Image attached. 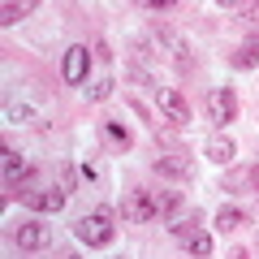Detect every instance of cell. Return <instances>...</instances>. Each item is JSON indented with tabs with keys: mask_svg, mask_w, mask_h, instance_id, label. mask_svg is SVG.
Instances as JSON below:
<instances>
[{
	"mask_svg": "<svg viewBox=\"0 0 259 259\" xmlns=\"http://www.w3.org/2000/svg\"><path fill=\"white\" fill-rule=\"evenodd\" d=\"M203 156L212 160V164H233V156H238V143H233L229 134H212V139L203 143Z\"/></svg>",
	"mask_w": 259,
	"mask_h": 259,
	"instance_id": "obj_10",
	"label": "cell"
},
{
	"mask_svg": "<svg viewBox=\"0 0 259 259\" xmlns=\"http://www.w3.org/2000/svg\"><path fill=\"white\" fill-rule=\"evenodd\" d=\"M207 117L221 130L229 125V121H238V95H233V87H212V91H207Z\"/></svg>",
	"mask_w": 259,
	"mask_h": 259,
	"instance_id": "obj_4",
	"label": "cell"
},
{
	"mask_svg": "<svg viewBox=\"0 0 259 259\" xmlns=\"http://www.w3.org/2000/svg\"><path fill=\"white\" fill-rule=\"evenodd\" d=\"M13 242H18L22 250H44L48 242H52V225L48 221H22L18 229H13Z\"/></svg>",
	"mask_w": 259,
	"mask_h": 259,
	"instance_id": "obj_7",
	"label": "cell"
},
{
	"mask_svg": "<svg viewBox=\"0 0 259 259\" xmlns=\"http://www.w3.org/2000/svg\"><path fill=\"white\" fill-rule=\"evenodd\" d=\"M156 108L164 112L173 125H190V104H186V95L177 91V87H156Z\"/></svg>",
	"mask_w": 259,
	"mask_h": 259,
	"instance_id": "obj_6",
	"label": "cell"
},
{
	"mask_svg": "<svg viewBox=\"0 0 259 259\" xmlns=\"http://www.w3.org/2000/svg\"><path fill=\"white\" fill-rule=\"evenodd\" d=\"M229 65H233V69H242V74L259 69V35H250L246 44L238 48V52H229Z\"/></svg>",
	"mask_w": 259,
	"mask_h": 259,
	"instance_id": "obj_12",
	"label": "cell"
},
{
	"mask_svg": "<svg viewBox=\"0 0 259 259\" xmlns=\"http://www.w3.org/2000/svg\"><path fill=\"white\" fill-rule=\"evenodd\" d=\"M112 87H117L112 78H100V82L82 87V91H87V100H91V104H100V100H108V95H112Z\"/></svg>",
	"mask_w": 259,
	"mask_h": 259,
	"instance_id": "obj_17",
	"label": "cell"
},
{
	"mask_svg": "<svg viewBox=\"0 0 259 259\" xmlns=\"http://www.w3.org/2000/svg\"><path fill=\"white\" fill-rule=\"evenodd\" d=\"M18 199L30 207V212L52 216V212H61V207H65L69 190H65V186H30V190H18Z\"/></svg>",
	"mask_w": 259,
	"mask_h": 259,
	"instance_id": "obj_2",
	"label": "cell"
},
{
	"mask_svg": "<svg viewBox=\"0 0 259 259\" xmlns=\"http://www.w3.org/2000/svg\"><path fill=\"white\" fill-rule=\"evenodd\" d=\"M0 168H5V177H9V182H18V177H26V160H22V151L5 147V151H0Z\"/></svg>",
	"mask_w": 259,
	"mask_h": 259,
	"instance_id": "obj_15",
	"label": "cell"
},
{
	"mask_svg": "<svg viewBox=\"0 0 259 259\" xmlns=\"http://www.w3.org/2000/svg\"><path fill=\"white\" fill-rule=\"evenodd\" d=\"M242 225H250V216L242 212V207L225 203L221 212H216V229H221V233H233V229H242Z\"/></svg>",
	"mask_w": 259,
	"mask_h": 259,
	"instance_id": "obj_14",
	"label": "cell"
},
{
	"mask_svg": "<svg viewBox=\"0 0 259 259\" xmlns=\"http://www.w3.org/2000/svg\"><path fill=\"white\" fill-rule=\"evenodd\" d=\"M121 221H130V225H151V221H160V212H156V190H130L125 199H121Z\"/></svg>",
	"mask_w": 259,
	"mask_h": 259,
	"instance_id": "obj_3",
	"label": "cell"
},
{
	"mask_svg": "<svg viewBox=\"0 0 259 259\" xmlns=\"http://www.w3.org/2000/svg\"><path fill=\"white\" fill-rule=\"evenodd\" d=\"M78 177H82L87 186H95L100 182V164H95V160H82V164H78Z\"/></svg>",
	"mask_w": 259,
	"mask_h": 259,
	"instance_id": "obj_18",
	"label": "cell"
},
{
	"mask_svg": "<svg viewBox=\"0 0 259 259\" xmlns=\"http://www.w3.org/2000/svg\"><path fill=\"white\" fill-rule=\"evenodd\" d=\"M250 186H255V194H259V164L250 168Z\"/></svg>",
	"mask_w": 259,
	"mask_h": 259,
	"instance_id": "obj_21",
	"label": "cell"
},
{
	"mask_svg": "<svg viewBox=\"0 0 259 259\" xmlns=\"http://www.w3.org/2000/svg\"><path fill=\"white\" fill-rule=\"evenodd\" d=\"M30 13H35V0H22V5H0V22H5V26H18L22 18H30Z\"/></svg>",
	"mask_w": 259,
	"mask_h": 259,
	"instance_id": "obj_16",
	"label": "cell"
},
{
	"mask_svg": "<svg viewBox=\"0 0 259 259\" xmlns=\"http://www.w3.org/2000/svg\"><path fill=\"white\" fill-rule=\"evenodd\" d=\"M65 259H78V255H65Z\"/></svg>",
	"mask_w": 259,
	"mask_h": 259,
	"instance_id": "obj_22",
	"label": "cell"
},
{
	"mask_svg": "<svg viewBox=\"0 0 259 259\" xmlns=\"http://www.w3.org/2000/svg\"><path fill=\"white\" fill-rule=\"evenodd\" d=\"M238 13H246V22H250V26H259V5H242Z\"/></svg>",
	"mask_w": 259,
	"mask_h": 259,
	"instance_id": "obj_20",
	"label": "cell"
},
{
	"mask_svg": "<svg viewBox=\"0 0 259 259\" xmlns=\"http://www.w3.org/2000/svg\"><path fill=\"white\" fill-rule=\"evenodd\" d=\"M5 117H9V121H30V108H26V104H9Z\"/></svg>",
	"mask_w": 259,
	"mask_h": 259,
	"instance_id": "obj_19",
	"label": "cell"
},
{
	"mask_svg": "<svg viewBox=\"0 0 259 259\" xmlns=\"http://www.w3.org/2000/svg\"><path fill=\"white\" fill-rule=\"evenodd\" d=\"M100 130H104V139H108V147H117V151H130V147H134V134H130L117 117H104Z\"/></svg>",
	"mask_w": 259,
	"mask_h": 259,
	"instance_id": "obj_13",
	"label": "cell"
},
{
	"mask_svg": "<svg viewBox=\"0 0 259 259\" xmlns=\"http://www.w3.org/2000/svg\"><path fill=\"white\" fill-rule=\"evenodd\" d=\"M156 177L190 182V177H194V164H190V156H160V160H156Z\"/></svg>",
	"mask_w": 259,
	"mask_h": 259,
	"instance_id": "obj_9",
	"label": "cell"
},
{
	"mask_svg": "<svg viewBox=\"0 0 259 259\" xmlns=\"http://www.w3.org/2000/svg\"><path fill=\"white\" fill-rule=\"evenodd\" d=\"M87 65H91V52H87V44L65 48V82H69V87H82V82H87Z\"/></svg>",
	"mask_w": 259,
	"mask_h": 259,
	"instance_id": "obj_8",
	"label": "cell"
},
{
	"mask_svg": "<svg viewBox=\"0 0 259 259\" xmlns=\"http://www.w3.org/2000/svg\"><path fill=\"white\" fill-rule=\"evenodd\" d=\"M168 229H173V238L182 242V246L190 250V255H199V259H207V255H212V238H207V233L199 229V225H194V216H190V221L168 225Z\"/></svg>",
	"mask_w": 259,
	"mask_h": 259,
	"instance_id": "obj_5",
	"label": "cell"
},
{
	"mask_svg": "<svg viewBox=\"0 0 259 259\" xmlns=\"http://www.w3.org/2000/svg\"><path fill=\"white\" fill-rule=\"evenodd\" d=\"M74 238L82 242V246H91V250H104V246H112V238H117L112 212H108V207H100V212H87L82 221L74 225Z\"/></svg>",
	"mask_w": 259,
	"mask_h": 259,
	"instance_id": "obj_1",
	"label": "cell"
},
{
	"mask_svg": "<svg viewBox=\"0 0 259 259\" xmlns=\"http://www.w3.org/2000/svg\"><path fill=\"white\" fill-rule=\"evenodd\" d=\"M182 207H186V199H182L177 190H156V212H160V221L177 225V221H182Z\"/></svg>",
	"mask_w": 259,
	"mask_h": 259,
	"instance_id": "obj_11",
	"label": "cell"
}]
</instances>
